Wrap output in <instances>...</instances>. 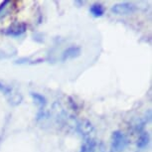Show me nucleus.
<instances>
[{"mask_svg":"<svg viewBox=\"0 0 152 152\" xmlns=\"http://www.w3.org/2000/svg\"><path fill=\"white\" fill-rule=\"evenodd\" d=\"M128 145V139L121 131H114L111 136V150L114 152H121Z\"/></svg>","mask_w":152,"mask_h":152,"instance_id":"1","label":"nucleus"},{"mask_svg":"<svg viewBox=\"0 0 152 152\" xmlns=\"http://www.w3.org/2000/svg\"><path fill=\"white\" fill-rule=\"evenodd\" d=\"M0 91L4 94L5 96L9 99V102L13 104H18L21 102L22 100V96L18 94L17 91L13 90L10 86H8L3 83H0Z\"/></svg>","mask_w":152,"mask_h":152,"instance_id":"2","label":"nucleus"},{"mask_svg":"<svg viewBox=\"0 0 152 152\" xmlns=\"http://www.w3.org/2000/svg\"><path fill=\"white\" fill-rule=\"evenodd\" d=\"M135 5H133L132 3H128V2L117 3L111 7V11L116 15H130V14L135 12Z\"/></svg>","mask_w":152,"mask_h":152,"instance_id":"3","label":"nucleus"},{"mask_svg":"<svg viewBox=\"0 0 152 152\" xmlns=\"http://www.w3.org/2000/svg\"><path fill=\"white\" fill-rule=\"evenodd\" d=\"M82 49L79 46H71L67 48L62 53V61H68V60L76 59L81 55Z\"/></svg>","mask_w":152,"mask_h":152,"instance_id":"4","label":"nucleus"},{"mask_svg":"<svg viewBox=\"0 0 152 152\" xmlns=\"http://www.w3.org/2000/svg\"><path fill=\"white\" fill-rule=\"evenodd\" d=\"M94 125L91 124V122H90L88 120H86V119L81 120V121L77 124V130H78V132H80L84 136L90 135V134L94 131Z\"/></svg>","mask_w":152,"mask_h":152,"instance_id":"5","label":"nucleus"},{"mask_svg":"<svg viewBox=\"0 0 152 152\" xmlns=\"http://www.w3.org/2000/svg\"><path fill=\"white\" fill-rule=\"evenodd\" d=\"M25 31H26V26H25L24 24H18V25H14V26H11L10 28H8L4 33L8 36L18 37V36H21L22 34H24Z\"/></svg>","mask_w":152,"mask_h":152,"instance_id":"6","label":"nucleus"},{"mask_svg":"<svg viewBox=\"0 0 152 152\" xmlns=\"http://www.w3.org/2000/svg\"><path fill=\"white\" fill-rule=\"evenodd\" d=\"M96 143L94 140H88L82 146L80 152H96Z\"/></svg>","mask_w":152,"mask_h":152,"instance_id":"7","label":"nucleus"},{"mask_svg":"<svg viewBox=\"0 0 152 152\" xmlns=\"http://www.w3.org/2000/svg\"><path fill=\"white\" fill-rule=\"evenodd\" d=\"M149 140H150V138H149V135L147 132L141 133L138 138V141H137V147L139 149H143V148L147 147Z\"/></svg>","mask_w":152,"mask_h":152,"instance_id":"8","label":"nucleus"},{"mask_svg":"<svg viewBox=\"0 0 152 152\" xmlns=\"http://www.w3.org/2000/svg\"><path fill=\"white\" fill-rule=\"evenodd\" d=\"M90 12L93 14V16L94 17H100L104 15V8L100 4H94V5H91L90 8Z\"/></svg>","mask_w":152,"mask_h":152,"instance_id":"9","label":"nucleus"},{"mask_svg":"<svg viewBox=\"0 0 152 152\" xmlns=\"http://www.w3.org/2000/svg\"><path fill=\"white\" fill-rule=\"evenodd\" d=\"M31 96L33 97L36 104H38L40 107H44L47 104V100H46L45 96H42V94H40L38 93H31Z\"/></svg>","mask_w":152,"mask_h":152,"instance_id":"10","label":"nucleus"},{"mask_svg":"<svg viewBox=\"0 0 152 152\" xmlns=\"http://www.w3.org/2000/svg\"><path fill=\"white\" fill-rule=\"evenodd\" d=\"M6 3H7V2H4V3H2L1 5H0V10H1V9H2V7H3V6H4V5H5V4H6Z\"/></svg>","mask_w":152,"mask_h":152,"instance_id":"11","label":"nucleus"},{"mask_svg":"<svg viewBox=\"0 0 152 152\" xmlns=\"http://www.w3.org/2000/svg\"><path fill=\"white\" fill-rule=\"evenodd\" d=\"M110 152H114V151H113V150H111V151H110Z\"/></svg>","mask_w":152,"mask_h":152,"instance_id":"12","label":"nucleus"}]
</instances>
